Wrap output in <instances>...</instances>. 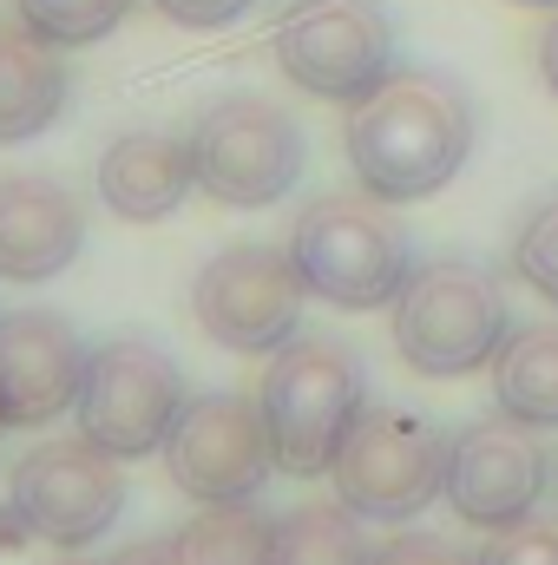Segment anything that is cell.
Segmentation results:
<instances>
[{
    "label": "cell",
    "mask_w": 558,
    "mask_h": 565,
    "mask_svg": "<svg viewBox=\"0 0 558 565\" xmlns=\"http://www.w3.org/2000/svg\"><path fill=\"white\" fill-rule=\"evenodd\" d=\"M7 513L20 520L26 540H46L60 553H86L126 513L119 454H106L86 434H60V440L26 447L7 473Z\"/></svg>",
    "instance_id": "obj_5"
},
{
    "label": "cell",
    "mask_w": 558,
    "mask_h": 565,
    "mask_svg": "<svg viewBox=\"0 0 558 565\" xmlns=\"http://www.w3.org/2000/svg\"><path fill=\"white\" fill-rule=\"evenodd\" d=\"M289 257L309 296L335 309H388L415 277V244L375 191H329L289 224Z\"/></svg>",
    "instance_id": "obj_3"
},
{
    "label": "cell",
    "mask_w": 558,
    "mask_h": 565,
    "mask_svg": "<svg viewBox=\"0 0 558 565\" xmlns=\"http://www.w3.org/2000/svg\"><path fill=\"white\" fill-rule=\"evenodd\" d=\"M86 342L53 309L0 316V427H46L79 402Z\"/></svg>",
    "instance_id": "obj_13"
},
{
    "label": "cell",
    "mask_w": 558,
    "mask_h": 565,
    "mask_svg": "<svg viewBox=\"0 0 558 565\" xmlns=\"http://www.w3.org/2000/svg\"><path fill=\"white\" fill-rule=\"evenodd\" d=\"M112 565H178V553H171V540H132Z\"/></svg>",
    "instance_id": "obj_25"
},
{
    "label": "cell",
    "mask_w": 558,
    "mask_h": 565,
    "mask_svg": "<svg viewBox=\"0 0 558 565\" xmlns=\"http://www.w3.org/2000/svg\"><path fill=\"white\" fill-rule=\"evenodd\" d=\"M13 13L53 46H93L132 13V0H13Z\"/></svg>",
    "instance_id": "obj_20"
},
{
    "label": "cell",
    "mask_w": 558,
    "mask_h": 565,
    "mask_svg": "<svg viewBox=\"0 0 558 565\" xmlns=\"http://www.w3.org/2000/svg\"><path fill=\"white\" fill-rule=\"evenodd\" d=\"M513 277L526 282V289H539L558 309V191L546 204H533V217L519 224V237H513Z\"/></svg>",
    "instance_id": "obj_21"
},
{
    "label": "cell",
    "mask_w": 558,
    "mask_h": 565,
    "mask_svg": "<svg viewBox=\"0 0 558 565\" xmlns=\"http://www.w3.org/2000/svg\"><path fill=\"white\" fill-rule=\"evenodd\" d=\"M270 53L277 73L309 99L355 106L395 73V26L382 0H282Z\"/></svg>",
    "instance_id": "obj_6"
},
{
    "label": "cell",
    "mask_w": 558,
    "mask_h": 565,
    "mask_svg": "<svg viewBox=\"0 0 558 565\" xmlns=\"http://www.w3.org/2000/svg\"><path fill=\"white\" fill-rule=\"evenodd\" d=\"M493 402L526 427H558V322L513 329L493 355Z\"/></svg>",
    "instance_id": "obj_17"
},
{
    "label": "cell",
    "mask_w": 558,
    "mask_h": 565,
    "mask_svg": "<svg viewBox=\"0 0 558 565\" xmlns=\"http://www.w3.org/2000/svg\"><path fill=\"white\" fill-rule=\"evenodd\" d=\"M552 454L539 440V427L513 422V415H493V422H473L453 434L447 447V507L466 520V526H513L526 513H539L546 487H552Z\"/></svg>",
    "instance_id": "obj_12"
},
{
    "label": "cell",
    "mask_w": 558,
    "mask_h": 565,
    "mask_svg": "<svg viewBox=\"0 0 558 565\" xmlns=\"http://www.w3.org/2000/svg\"><path fill=\"white\" fill-rule=\"evenodd\" d=\"M257 408H264L282 473L322 480L335 467L348 427L368 408V375H362L355 349H342L335 335H289L264 369Z\"/></svg>",
    "instance_id": "obj_2"
},
{
    "label": "cell",
    "mask_w": 558,
    "mask_h": 565,
    "mask_svg": "<svg viewBox=\"0 0 558 565\" xmlns=\"http://www.w3.org/2000/svg\"><path fill=\"white\" fill-rule=\"evenodd\" d=\"M73 415H79L86 440H99L119 460L158 454L171 422L184 415V375H178V362L158 342L112 335L106 349L86 355V382H79Z\"/></svg>",
    "instance_id": "obj_11"
},
{
    "label": "cell",
    "mask_w": 558,
    "mask_h": 565,
    "mask_svg": "<svg viewBox=\"0 0 558 565\" xmlns=\"http://www.w3.org/2000/svg\"><path fill=\"white\" fill-rule=\"evenodd\" d=\"M388 309H395V355L415 375H440V382L493 369L500 342L513 335V309H506L500 277L466 257L420 264Z\"/></svg>",
    "instance_id": "obj_4"
},
{
    "label": "cell",
    "mask_w": 558,
    "mask_h": 565,
    "mask_svg": "<svg viewBox=\"0 0 558 565\" xmlns=\"http://www.w3.org/2000/svg\"><path fill=\"white\" fill-rule=\"evenodd\" d=\"M302 296H309V282H302L289 250H277V244H230V250H217L197 270L191 316L230 355H277L282 342L302 329Z\"/></svg>",
    "instance_id": "obj_10"
},
{
    "label": "cell",
    "mask_w": 558,
    "mask_h": 565,
    "mask_svg": "<svg viewBox=\"0 0 558 565\" xmlns=\"http://www.w3.org/2000/svg\"><path fill=\"white\" fill-rule=\"evenodd\" d=\"M197 191L230 211H264L302 178V126L264 93H224L191 119Z\"/></svg>",
    "instance_id": "obj_8"
},
{
    "label": "cell",
    "mask_w": 558,
    "mask_h": 565,
    "mask_svg": "<svg viewBox=\"0 0 558 565\" xmlns=\"http://www.w3.org/2000/svg\"><path fill=\"white\" fill-rule=\"evenodd\" d=\"M164 20H178V26H230V20H244L257 0H151Z\"/></svg>",
    "instance_id": "obj_24"
},
{
    "label": "cell",
    "mask_w": 558,
    "mask_h": 565,
    "mask_svg": "<svg viewBox=\"0 0 558 565\" xmlns=\"http://www.w3.org/2000/svg\"><path fill=\"white\" fill-rule=\"evenodd\" d=\"M375 565H480V553H460L440 533H395L388 546H375Z\"/></svg>",
    "instance_id": "obj_23"
},
{
    "label": "cell",
    "mask_w": 558,
    "mask_h": 565,
    "mask_svg": "<svg viewBox=\"0 0 558 565\" xmlns=\"http://www.w3.org/2000/svg\"><path fill=\"white\" fill-rule=\"evenodd\" d=\"M178 565H270V520L257 507H204L171 533Z\"/></svg>",
    "instance_id": "obj_19"
},
{
    "label": "cell",
    "mask_w": 558,
    "mask_h": 565,
    "mask_svg": "<svg viewBox=\"0 0 558 565\" xmlns=\"http://www.w3.org/2000/svg\"><path fill=\"white\" fill-rule=\"evenodd\" d=\"M539 73L558 93V7H546V33H539Z\"/></svg>",
    "instance_id": "obj_26"
},
{
    "label": "cell",
    "mask_w": 558,
    "mask_h": 565,
    "mask_svg": "<svg viewBox=\"0 0 558 565\" xmlns=\"http://www.w3.org/2000/svg\"><path fill=\"white\" fill-rule=\"evenodd\" d=\"M60 565H93V559H79V553H73V559H60Z\"/></svg>",
    "instance_id": "obj_28"
},
{
    "label": "cell",
    "mask_w": 558,
    "mask_h": 565,
    "mask_svg": "<svg viewBox=\"0 0 558 565\" xmlns=\"http://www.w3.org/2000/svg\"><path fill=\"white\" fill-rule=\"evenodd\" d=\"M99 204L126 224H158L171 217L191 191H197V171H191V139L178 132H158V126H132L99 151Z\"/></svg>",
    "instance_id": "obj_15"
},
{
    "label": "cell",
    "mask_w": 558,
    "mask_h": 565,
    "mask_svg": "<svg viewBox=\"0 0 558 565\" xmlns=\"http://www.w3.org/2000/svg\"><path fill=\"white\" fill-rule=\"evenodd\" d=\"M270 565H375L362 513L342 500H309L270 520Z\"/></svg>",
    "instance_id": "obj_18"
},
{
    "label": "cell",
    "mask_w": 558,
    "mask_h": 565,
    "mask_svg": "<svg viewBox=\"0 0 558 565\" xmlns=\"http://www.w3.org/2000/svg\"><path fill=\"white\" fill-rule=\"evenodd\" d=\"M73 99L66 53L26 20H0V145L40 139Z\"/></svg>",
    "instance_id": "obj_16"
},
{
    "label": "cell",
    "mask_w": 558,
    "mask_h": 565,
    "mask_svg": "<svg viewBox=\"0 0 558 565\" xmlns=\"http://www.w3.org/2000/svg\"><path fill=\"white\" fill-rule=\"evenodd\" d=\"M164 473L197 507H250L277 467L264 408L250 395H191L164 434Z\"/></svg>",
    "instance_id": "obj_9"
},
{
    "label": "cell",
    "mask_w": 558,
    "mask_h": 565,
    "mask_svg": "<svg viewBox=\"0 0 558 565\" xmlns=\"http://www.w3.org/2000/svg\"><path fill=\"white\" fill-rule=\"evenodd\" d=\"M480 565H558V520H513V526H493L486 546H480Z\"/></svg>",
    "instance_id": "obj_22"
},
{
    "label": "cell",
    "mask_w": 558,
    "mask_h": 565,
    "mask_svg": "<svg viewBox=\"0 0 558 565\" xmlns=\"http://www.w3.org/2000/svg\"><path fill=\"white\" fill-rule=\"evenodd\" d=\"M348 164L382 204H420L473 158V99L427 66H395L368 99L348 106Z\"/></svg>",
    "instance_id": "obj_1"
},
{
    "label": "cell",
    "mask_w": 558,
    "mask_h": 565,
    "mask_svg": "<svg viewBox=\"0 0 558 565\" xmlns=\"http://www.w3.org/2000/svg\"><path fill=\"white\" fill-rule=\"evenodd\" d=\"M519 7H558V0H519Z\"/></svg>",
    "instance_id": "obj_27"
},
{
    "label": "cell",
    "mask_w": 558,
    "mask_h": 565,
    "mask_svg": "<svg viewBox=\"0 0 558 565\" xmlns=\"http://www.w3.org/2000/svg\"><path fill=\"white\" fill-rule=\"evenodd\" d=\"M86 250V211L79 191L46 171H7L0 178V277L53 282Z\"/></svg>",
    "instance_id": "obj_14"
},
{
    "label": "cell",
    "mask_w": 558,
    "mask_h": 565,
    "mask_svg": "<svg viewBox=\"0 0 558 565\" xmlns=\"http://www.w3.org/2000/svg\"><path fill=\"white\" fill-rule=\"evenodd\" d=\"M447 434L408 408H362L329 480L335 500L375 526H408L447 493Z\"/></svg>",
    "instance_id": "obj_7"
}]
</instances>
